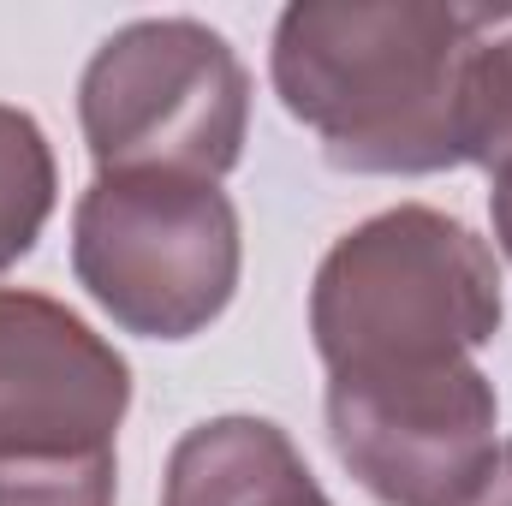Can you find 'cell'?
I'll return each mask as SVG.
<instances>
[{
	"label": "cell",
	"mask_w": 512,
	"mask_h": 506,
	"mask_svg": "<svg viewBox=\"0 0 512 506\" xmlns=\"http://www.w3.org/2000/svg\"><path fill=\"white\" fill-rule=\"evenodd\" d=\"M489 24L495 12L441 0H292L268 78L340 173L423 179L465 167V66Z\"/></svg>",
	"instance_id": "6da1fadb"
},
{
	"label": "cell",
	"mask_w": 512,
	"mask_h": 506,
	"mask_svg": "<svg viewBox=\"0 0 512 506\" xmlns=\"http://www.w3.org/2000/svg\"><path fill=\"white\" fill-rule=\"evenodd\" d=\"M501 316L489 239L429 203L358 221L310 280V340L328 376L477 358L501 334Z\"/></svg>",
	"instance_id": "7a4b0ae2"
},
{
	"label": "cell",
	"mask_w": 512,
	"mask_h": 506,
	"mask_svg": "<svg viewBox=\"0 0 512 506\" xmlns=\"http://www.w3.org/2000/svg\"><path fill=\"white\" fill-rule=\"evenodd\" d=\"M239 268V209L215 179L96 173L72 209V274L126 334H203L227 316Z\"/></svg>",
	"instance_id": "3957f363"
},
{
	"label": "cell",
	"mask_w": 512,
	"mask_h": 506,
	"mask_svg": "<svg viewBox=\"0 0 512 506\" xmlns=\"http://www.w3.org/2000/svg\"><path fill=\"white\" fill-rule=\"evenodd\" d=\"M78 126L96 173L227 179L251 137V72L197 18H137L78 78Z\"/></svg>",
	"instance_id": "277c9868"
},
{
	"label": "cell",
	"mask_w": 512,
	"mask_h": 506,
	"mask_svg": "<svg viewBox=\"0 0 512 506\" xmlns=\"http://www.w3.org/2000/svg\"><path fill=\"white\" fill-rule=\"evenodd\" d=\"M477 358L328 376V441L382 506H465L501 447Z\"/></svg>",
	"instance_id": "5b68a950"
},
{
	"label": "cell",
	"mask_w": 512,
	"mask_h": 506,
	"mask_svg": "<svg viewBox=\"0 0 512 506\" xmlns=\"http://www.w3.org/2000/svg\"><path fill=\"white\" fill-rule=\"evenodd\" d=\"M131 364L48 292L0 286V459L114 453Z\"/></svg>",
	"instance_id": "8992f818"
},
{
	"label": "cell",
	"mask_w": 512,
	"mask_h": 506,
	"mask_svg": "<svg viewBox=\"0 0 512 506\" xmlns=\"http://www.w3.org/2000/svg\"><path fill=\"white\" fill-rule=\"evenodd\" d=\"M161 506H334L292 435L268 417H209L167 453Z\"/></svg>",
	"instance_id": "52a82bcc"
},
{
	"label": "cell",
	"mask_w": 512,
	"mask_h": 506,
	"mask_svg": "<svg viewBox=\"0 0 512 506\" xmlns=\"http://www.w3.org/2000/svg\"><path fill=\"white\" fill-rule=\"evenodd\" d=\"M60 203V167L36 114L0 102V268L36 251L48 215Z\"/></svg>",
	"instance_id": "ba28073f"
},
{
	"label": "cell",
	"mask_w": 512,
	"mask_h": 506,
	"mask_svg": "<svg viewBox=\"0 0 512 506\" xmlns=\"http://www.w3.org/2000/svg\"><path fill=\"white\" fill-rule=\"evenodd\" d=\"M459 149L471 167L489 173V185L512 179V36L477 42V54L465 66Z\"/></svg>",
	"instance_id": "9c48e42d"
},
{
	"label": "cell",
	"mask_w": 512,
	"mask_h": 506,
	"mask_svg": "<svg viewBox=\"0 0 512 506\" xmlns=\"http://www.w3.org/2000/svg\"><path fill=\"white\" fill-rule=\"evenodd\" d=\"M120 459H0V506H114Z\"/></svg>",
	"instance_id": "30bf717a"
},
{
	"label": "cell",
	"mask_w": 512,
	"mask_h": 506,
	"mask_svg": "<svg viewBox=\"0 0 512 506\" xmlns=\"http://www.w3.org/2000/svg\"><path fill=\"white\" fill-rule=\"evenodd\" d=\"M465 506H512V441L495 447V459H489L483 483L471 489V501H465Z\"/></svg>",
	"instance_id": "8fae6325"
},
{
	"label": "cell",
	"mask_w": 512,
	"mask_h": 506,
	"mask_svg": "<svg viewBox=\"0 0 512 506\" xmlns=\"http://www.w3.org/2000/svg\"><path fill=\"white\" fill-rule=\"evenodd\" d=\"M489 209H495V239H501V251L512 262V179H501L495 191H489Z\"/></svg>",
	"instance_id": "7c38bea8"
}]
</instances>
